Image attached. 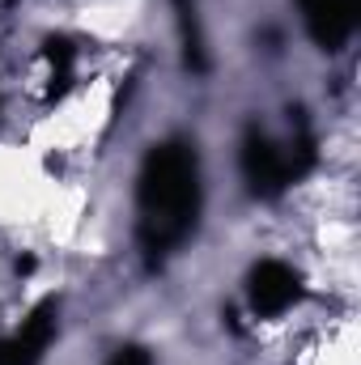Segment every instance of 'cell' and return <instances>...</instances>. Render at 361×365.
I'll list each match as a JSON object with an SVG mask.
<instances>
[{
  "instance_id": "obj_8",
  "label": "cell",
  "mask_w": 361,
  "mask_h": 365,
  "mask_svg": "<svg viewBox=\"0 0 361 365\" xmlns=\"http://www.w3.org/2000/svg\"><path fill=\"white\" fill-rule=\"evenodd\" d=\"M106 365H153V353L145 344H123V349H115V357Z\"/></svg>"
},
{
  "instance_id": "obj_2",
  "label": "cell",
  "mask_w": 361,
  "mask_h": 365,
  "mask_svg": "<svg viewBox=\"0 0 361 365\" xmlns=\"http://www.w3.org/2000/svg\"><path fill=\"white\" fill-rule=\"evenodd\" d=\"M238 166H243L247 191H251L255 200H276V195H285V187L293 182L289 158H285V145H276L268 132H264V128H255V123L243 132Z\"/></svg>"
},
{
  "instance_id": "obj_6",
  "label": "cell",
  "mask_w": 361,
  "mask_h": 365,
  "mask_svg": "<svg viewBox=\"0 0 361 365\" xmlns=\"http://www.w3.org/2000/svg\"><path fill=\"white\" fill-rule=\"evenodd\" d=\"M73 64H77V47L68 38H43L39 47V68H43V102H60L73 86Z\"/></svg>"
},
{
  "instance_id": "obj_3",
  "label": "cell",
  "mask_w": 361,
  "mask_h": 365,
  "mask_svg": "<svg viewBox=\"0 0 361 365\" xmlns=\"http://www.w3.org/2000/svg\"><path fill=\"white\" fill-rule=\"evenodd\" d=\"M60 331V297H43L17 331L0 336V365H39Z\"/></svg>"
},
{
  "instance_id": "obj_1",
  "label": "cell",
  "mask_w": 361,
  "mask_h": 365,
  "mask_svg": "<svg viewBox=\"0 0 361 365\" xmlns=\"http://www.w3.org/2000/svg\"><path fill=\"white\" fill-rule=\"evenodd\" d=\"M200 153L191 140L171 136L153 145L136 175V238L149 259L183 247L200 221Z\"/></svg>"
},
{
  "instance_id": "obj_9",
  "label": "cell",
  "mask_w": 361,
  "mask_h": 365,
  "mask_svg": "<svg viewBox=\"0 0 361 365\" xmlns=\"http://www.w3.org/2000/svg\"><path fill=\"white\" fill-rule=\"evenodd\" d=\"M13 268L26 276V272H34V259H30V255H21V259H13Z\"/></svg>"
},
{
  "instance_id": "obj_5",
  "label": "cell",
  "mask_w": 361,
  "mask_h": 365,
  "mask_svg": "<svg viewBox=\"0 0 361 365\" xmlns=\"http://www.w3.org/2000/svg\"><path fill=\"white\" fill-rule=\"evenodd\" d=\"M298 9H302L306 34L315 38V47L332 56L353 38L361 0H298Z\"/></svg>"
},
{
  "instance_id": "obj_4",
  "label": "cell",
  "mask_w": 361,
  "mask_h": 365,
  "mask_svg": "<svg viewBox=\"0 0 361 365\" xmlns=\"http://www.w3.org/2000/svg\"><path fill=\"white\" fill-rule=\"evenodd\" d=\"M302 293H306L302 276L293 272L285 259H260L247 272V297H251V310L260 319H276V314L293 310L302 302Z\"/></svg>"
},
{
  "instance_id": "obj_10",
  "label": "cell",
  "mask_w": 361,
  "mask_h": 365,
  "mask_svg": "<svg viewBox=\"0 0 361 365\" xmlns=\"http://www.w3.org/2000/svg\"><path fill=\"white\" fill-rule=\"evenodd\" d=\"M179 4H191V0H179Z\"/></svg>"
},
{
  "instance_id": "obj_7",
  "label": "cell",
  "mask_w": 361,
  "mask_h": 365,
  "mask_svg": "<svg viewBox=\"0 0 361 365\" xmlns=\"http://www.w3.org/2000/svg\"><path fill=\"white\" fill-rule=\"evenodd\" d=\"M179 30H183V64L191 73H208L204 34H200V21H195V9L191 4H179Z\"/></svg>"
}]
</instances>
